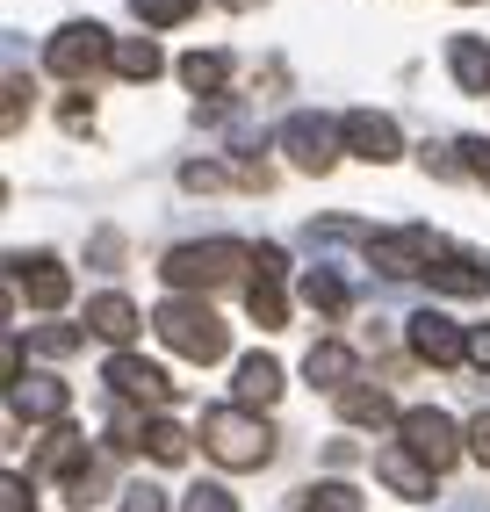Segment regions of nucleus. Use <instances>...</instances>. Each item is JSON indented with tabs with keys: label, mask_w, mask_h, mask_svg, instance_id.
I'll list each match as a JSON object with an SVG mask.
<instances>
[{
	"label": "nucleus",
	"mask_w": 490,
	"mask_h": 512,
	"mask_svg": "<svg viewBox=\"0 0 490 512\" xmlns=\"http://www.w3.org/2000/svg\"><path fill=\"white\" fill-rule=\"evenodd\" d=\"M152 325H159V339L173 354H188V361H224L231 354V332H224V318L209 311V303H195V296H166L159 311H152Z\"/></svg>",
	"instance_id": "1"
},
{
	"label": "nucleus",
	"mask_w": 490,
	"mask_h": 512,
	"mask_svg": "<svg viewBox=\"0 0 490 512\" xmlns=\"http://www.w3.org/2000/svg\"><path fill=\"white\" fill-rule=\"evenodd\" d=\"M202 448L224 469H260V462H274V433L245 404H217V412H202Z\"/></svg>",
	"instance_id": "2"
},
{
	"label": "nucleus",
	"mask_w": 490,
	"mask_h": 512,
	"mask_svg": "<svg viewBox=\"0 0 490 512\" xmlns=\"http://www.w3.org/2000/svg\"><path fill=\"white\" fill-rule=\"evenodd\" d=\"M238 267H253V246H238V238H202V246H173L159 275L173 289H217V282L238 275Z\"/></svg>",
	"instance_id": "3"
},
{
	"label": "nucleus",
	"mask_w": 490,
	"mask_h": 512,
	"mask_svg": "<svg viewBox=\"0 0 490 512\" xmlns=\"http://www.w3.org/2000/svg\"><path fill=\"white\" fill-rule=\"evenodd\" d=\"M44 65L58 80H87V73H101V65H116V44H109L101 22H65L51 37V51H44Z\"/></svg>",
	"instance_id": "4"
},
{
	"label": "nucleus",
	"mask_w": 490,
	"mask_h": 512,
	"mask_svg": "<svg viewBox=\"0 0 490 512\" xmlns=\"http://www.w3.org/2000/svg\"><path fill=\"white\" fill-rule=\"evenodd\" d=\"M397 433H404V448H411L418 462H426L433 476H440V469H447L454 455L469 448V433L454 426L447 412H433V404H418V412H404V419H397Z\"/></svg>",
	"instance_id": "5"
},
{
	"label": "nucleus",
	"mask_w": 490,
	"mask_h": 512,
	"mask_svg": "<svg viewBox=\"0 0 490 512\" xmlns=\"http://www.w3.org/2000/svg\"><path fill=\"white\" fill-rule=\"evenodd\" d=\"M339 123H325V116H289L282 123V152H289V166H296V174H332V166H339Z\"/></svg>",
	"instance_id": "6"
},
{
	"label": "nucleus",
	"mask_w": 490,
	"mask_h": 512,
	"mask_svg": "<svg viewBox=\"0 0 490 512\" xmlns=\"http://www.w3.org/2000/svg\"><path fill=\"white\" fill-rule=\"evenodd\" d=\"M368 260L382 267V275H433L440 260V238L433 231H368Z\"/></svg>",
	"instance_id": "7"
},
{
	"label": "nucleus",
	"mask_w": 490,
	"mask_h": 512,
	"mask_svg": "<svg viewBox=\"0 0 490 512\" xmlns=\"http://www.w3.org/2000/svg\"><path fill=\"white\" fill-rule=\"evenodd\" d=\"M404 339H411V354H418V361H433V368H454V361H469V332L454 325L447 311H411Z\"/></svg>",
	"instance_id": "8"
},
{
	"label": "nucleus",
	"mask_w": 490,
	"mask_h": 512,
	"mask_svg": "<svg viewBox=\"0 0 490 512\" xmlns=\"http://www.w3.org/2000/svg\"><path fill=\"white\" fill-rule=\"evenodd\" d=\"M339 138H346V152H354V159H368V166H390V159H404L397 123H390V116H375V109H354V116L339 123Z\"/></svg>",
	"instance_id": "9"
},
{
	"label": "nucleus",
	"mask_w": 490,
	"mask_h": 512,
	"mask_svg": "<svg viewBox=\"0 0 490 512\" xmlns=\"http://www.w3.org/2000/svg\"><path fill=\"white\" fill-rule=\"evenodd\" d=\"M101 375H109V390H116L123 404H166V397H173L166 368H159V361H145V354H116Z\"/></svg>",
	"instance_id": "10"
},
{
	"label": "nucleus",
	"mask_w": 490,
	"mask_h": 512,
	"mask_svg": "<svg viewBox=\"0 0 490 512\" xmlns=\"http://www.w3.org/2000/svg\"><path fill=\"white\" fill-rule=\"evenodd\" d=\"M8 267H15V289H22L29 303H37V311H58V303L73 296V275H65V267H58L51 253H15Z\"/></svg>",
	"instance_id": "11"
},
{
	"label": "nucleus",
	"mask_w": 490,
	"mask_h": 512,
	"mask_svg": "<svg viewBox=\"0 0 490 512\" xmlns=\"http://www.w3.org/2000/svg\"><path fill=\"white\" fill-rule=\"evenodd\" d=\"M375 476H382V484H390L397 498H411V505H426V498H433V484H440V476H433L426 462H418V455L404 448V440H397V448H382V455H375Z\"/></svg>",
	"instance_id": "12"
},
{
	"label": "nucleus",
	"mask_w": 490,
	"mask_h": 512,
	"mask_svg": "<svg viewBox=\"0 0 490 512\" xmlns=\"http://www.w3.org/2000/svg\"><path fill=\"white\" fill-rule=\"evenodd\" d=\"M65 404H73V397H65V383H58V375H22V383L8 390V412L15 419H65Z\"/></svg>",
	"instance_id": "13"
},
{
	"label": "nucleus",
	"mask_w": 490,
	"mask_h": 512,
	"mask_svg": "<svg viewBox=\"0 0 490 512\" xmlns=\"http://www.w3.org/2000/svg\"><path fill=\"white\" fill-rule=\"evenodd\" d=\"M231 390H238V404H245V412H260V404H274V397H282V361H274V354H245Z\"/></svg>",
	"instance_id": "14"
},
{
	"label": "nucleus",
	"mask_w": 490,
	"mask_h": 512,
	"mask_svg": "<svg viewBox=\"0 0 490 512\" xmlns=\"http://www.w3.org/2000/svg\"><path fill=\"white\" fill-rule=\"evenodd\" d=\"M447 73L462 94H490V44L483 37H447Z\"/></svg>",
	"instance_id": "15"
},
{
	"label": "nucleus",
	"mask_w": 490,
	"mask_h": 512,
	"mask_svg": "<svg viewBox=\"0 0 490 512\" xmlns=\"http://www.w3.org/2000/svg\"><path fill=\"white\" fill-rule=\"evenodd\" d=\"M339 419H346V426H390L397 404H390V390H382V383H346V390H339Z\"/></svg>",
	"instance_id": "16"
},
{
	"label": "nucleus",
	"mask_w": 490,
	"mask_h": 512,
	"mask_svg": "<svg viewBox=\"0 0 490 512\" xmlns=\"http://www.w3.org/2000/svg\"><path fill=\"white\" fill-rule=\"evenodd\" d=\"M137 325H145V318H137V303H130V296H116V289L87 303V332H94V339H116V347H123Z\"/></svg>",
	"instance_id": "17"
},
{
	"label": "nucleus",
	"mask_w": 490,
	"mask_h": 512,
	"mask_svg": "<svg viewBox=\"0 0 490 512\" xmlns=\"http://www.w3.org/2000/svg\"><path fill=\"white\" fill-rule=\"evenodd\" d=\"M303 375H310V383H325V390L339 397L346 383H354V347H339V339H318V347L303 354Z\"/></svg>",
	"instance_id": "18"
},
{
	"label": "nucleus",
	"mask_w": 490,
	"mask_h": 512,
	"mask_svg": "<svg viewBox=\"0 0 490 512\" xmlns=\"http://www.w3.org/2000/svg\"><path fill=\"white\" fill-rule=\"evenodd\" d=\"M433 289H447V296H476V289H490V267L469 260V253H447V246H440V260H433Z\"/></svg>",
	"instance_id": "19"
},
{
	"label": "nucleus",
	"mask_w": 490,
	"mask_h": 512,
	"mask_svg": "<svg viewBox=\"0 0 490 512\" xmlns=\"http://www.w3.org/2000/svg\"><path fill=\"white\" fill-rule=\"evenodd\" d=\"M245 311L260 318V332H282V325H289V296H282V282H274V275H253V282H245Z\"/></svg>",
	"instance_id": "20"
},
{
	"label": "nucleus",
	"mask_w": 490,
	"mask_h": 512,
	"mask_svg": "<svg viewBox=\"0 0 490 512\" xmlns=\"http://www.w3.org/2000/svg\"><path fill=\"white\" fill-rule=\"evenodd\" d=\"M159 65H166V58H159L152 37H116V73H123V80L145 87V80H159Z\"/></svg>",
	"instance_id": "21"
},
{
	"label": "nucleus",
	"mask_w": 490,
	"mask_h": 512,
	"mask_svg": "<svg viewBox=\"0 0 490 512\" xmlns=\"http://www.w3.org/2000/svg\"><path fill=\"white\" fill-rule=\"evenodd\" d=\"M181 80H188V94H224L231 58H224V51H188V58H181Z\"/></svg>",
	"instance_id": "22"
},
{
	"label": "nucleus",
	"mask_w": 490,
	"mask_h": 512,
	"mask_svg": "<svg viewBox=\"0 0 490 512\" xmlns=\"http://www.w3.org/2000/svg\"><path fill=\"white\" fill-rule=\"evenodd\" d=\"M296 512H361V491L339 484V476H332V484H303L296 491Z\"/></svg>",
	"instance_id": "23"
},
{
	"label": "nucleus",
	"mask_w": 490,
	"mask_h": 512,
	"mask_svg": "<svg viewBox=\"0 0 490 512\" xmlns=\"http://www.w3.org/2000/svg\"><path fill=\"white\" fill-rule=\"evenodd\" d=\"M303 303H310V311H325V318H339L346 311V282L325 275V267H310V275H303Z\"/></svg>",
	"instance_id": "24"
},
{
	"label": "nucleus",
	"mask_w": 490,
	"mask_h": 512,
	"mask_svg": "<svg viewBox=\"0 0 490 512\" xmlns=\"http://www.w3.org/2000/svg\"><path fill=\"white\" fill-rule=\"evenodd\" d=\"M145 455H152V462H188V433L173 426V419H152V426H145Z\"/></svg>",
	"instance_id": "25"
},
{
	"label": "nucleus",
	"mask_w": 490,
	"mask_h": 512,
	"mask_svg": "<svg viewBox=\"0 0 490 512\" xmlns=\"http://www.w3.org/2000/svg\"><path fill=\"white\" fill-rule=\"evenodd\" d=\"M130 8H137V22H145V29H173V22L195 15V0H130Z\"/></svg>",
	"instance_id": "26"
},
{
	"label": "nucleus",
	"mask_w": 490,
	"mask_h": 512,
	"mask_svg": "<svg viewBox=\"0 0 490 512\" xmlns=\"http://www.w3.org/2000/svg\"><path fill=\"white\" fill-rule=\"evenodd\" d=\"M181 512H238V498H231V491H224V484H195V491H188V505H181Z\"/></svg>",
	"instance_id": "27"
},
{
	"label": "nucleus",
	"mask_w": 490,
	"mask_h": 512,
	"mask_svg": "<svg viewBox=\"0 0 490 512\" xmlns=\"http://www.w3.org/2000/svg\"><path fill=\"white\" fill-rule=\"evenodd\" d=\"M462 152V174H476V181H490V138H462L454 145Z\"/></svg>",
	"instance_id": "28"
},
{
	"label": "nucleus",
	"mask_w": 490,
	"mask_h": 512,
	"mask_svg": "<svg viewBox=\"0 0 490 512\" xmlns=\"http://www.w3.org/2000/svg\"><path fill=\"white\" fill-rule=\"evenodd\" d=\"M80 339H87L80 325H44V332H37V347H44V354H73Z\"/></svg>",
	"instance_id": "29"
},
{
	"label": "nucleus",
	"mask_w": 490,
	"mask_h": 512,
	"mask_svg": "<svg viewBox=\"0 0 490 512\" xmlns=\"http://www.w3.org/2000/svg\"><path fill=\"white\" fill-rule=\"evenodd\" d=\"M0 512H29V476H22V469L0 476Z\"/></svg>",
	"instance_id": "30"
},
{
	"label": "nucleus",
	"mask_w": 490,
	"mask_h": 512,
	"mask_svg": "<svg viewBox=\"0 0 490 512\" xmlns=\"http://www.w3.org/2000/svg\"><path fill=\"white\" fill-rule=\"evenodd\" d=\"M123 512H166V491H152V484H130V491H123Z\"/></svg>",
	"instance_id": "31"
},
{
	"label": "nucleus",
	"mask_w": 490,
	"mask_h": 512,
	"mask_svg": "<svg viewBox=\"0 0 490 512\" xmlns=\"http://www.w3.org/2000/svg\"><path fill=\"white\" fill-rule=\"evenodd\" d=\"M224 181H231L224 166H202V159H195V166H181V188H224Z\"/></svg>",
	"instance_id": "32"
},
{
	"label": "nucleus",
	"mask_w": 490,
	"mask_h": 512,
	"mask_svg": "<svg viewBox=\"0 0 490 512\" xmlns=\"http://www.w3.org/2000/svg\"><path fill=\"white\" fill-rule=\"evenodd\" d=\"M253 275H274V282H282V275H289V260H282V246H253Z\"/></svg>",
	"instance_id": "33"
},
{
	"label": "nucleus",
	"mask_w": 490,
	"mask_h": 512,
	"mask_svg": "<svg viewBox=\"0 0 490 512\" xmlns=\"http://www.w3.org/2000/svg\"><path fill=\"white\" fill-rule=\"evenodd\" d=\"M22 109H29V80L15 73V80H8V130H22Z\"/></svg>",
	"instance_id": "34"
},
{
	"label": "nucleus",
	"mask_w": 490,
	"mask_h": 512,
	"mask_svg": "<svg viewBox=\"0 0 490 512\" xmlns=\"http://www.w3.org/2000/svg\"><path fill=\"white\" fill-rule=\"evenodd\" d=\"M469 455H476V462H483V469H490V412H483V419H476V426H469Z\"/></svg>",
	"instance_id": "35"
},
{
	"label": "nucleus",
	"mask_w": 490,
	"mask_h": 512,
	"mask_svg": "<svg viewBox=\"0 0 490 512\" xmlns=\"http://www.w3.org/2000/svg\"><path fill=\"white\" fill-rule=\"evenodd\" d=\"M469 361L490 368V325H469Z\"/></svg>",
	"instance_id": "36"
},
{
	"label": "nucleus",
	"mask_w": 490,
	"mask_h": 512,
	"mask_svg": "<svg viewBox=\"0 0 490 512\" xmlns=\"http://www.w3.org/2000/svg\"><path fill=\"white\" fill-rule=\"evenodd\" d=\"M65 130H73V138H80V130H94V109H87V101H65Z\"/></svg>",
	"instance_id": "37"
},
{
	"label": "nucleus",
	"mask_w": 490,
	"mask_h": 512,
	"mask_svg": "<svg viewBox=\"0 0 490 512\" xmlns=\"http://www.w3.org/2000/svg\"><path fill=\"white\" fill-rule=\"evenodd\" d=\"M224 8H231V15H245V8H260V0H224Z\"/></svg>",
	"instance_id": "38"
}]
</instances>
